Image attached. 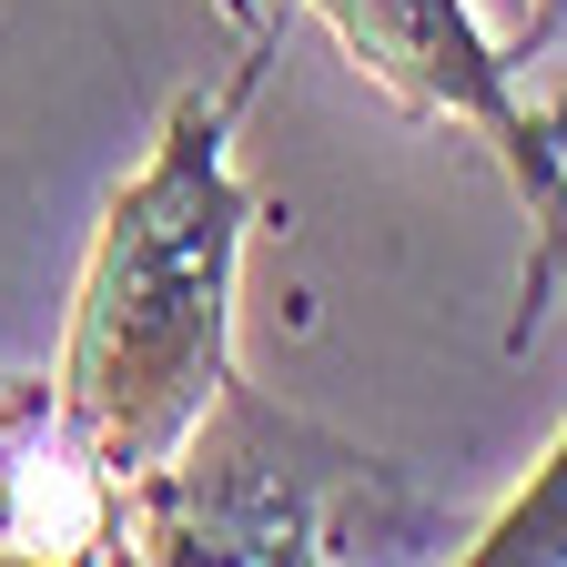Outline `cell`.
<instances>
[{
  "label": "cell",
  "mask_w": 567,
  "mask_h": 567,
  "mask_svg": "<svg viewBox=\"0 0 567 567\" xmlns=\"http://www.w3.org/2000/svg\"><path fill=\"white\" fill-rule=\"evenodd\" d=\"M234 102H183L163 153L142 163L71 295L51 405L82 436V456L132 496L163 476L234 385V254H244V183L224 163Z\"/></svg>",
  "instance_id": "cell-1"
},
{
  "label": "cell",
  "mask_w": 567,
  "mask_h": 567,
  "mask_svg": "<svg viewBox=\"0 0 567 567\" xmlns=\"http://www.w3.org/2000/svg\"><path fill=\"white\" fill-rule=\"evenodd\" d=\"M315 11L344 31V51L365 61L395 102L456 112V122H476V132L507 142V173L527 183L537 224H547V264H567V173L537 142V122L507 102V61L486 51V31H476L466 0H315Z\"/></svg>",
  "instance_id": "cell-2"
},
{
  "label": "cell",
  "mask_w": 567,
  "mask_h": 567,
  "mask_svg": "<svg viewBox=\"0 0 567 567\" xmlns=\"http://www.w3.org/2000/svg\"><path fill=\"white\" fill-rule=\"evenodd\" d=\"M0 557H122V486L51 395H0Z\"/></svg>",
  "instance_id": "cell-3"
}]
</instances>
